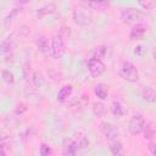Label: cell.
Returning <instances> with one entry per match:
<instances>
[{"label":"cell","mask_w":156,"mask_h":156,"mask_svg":"<svg viewBox=\"0 0 156 156\" xmlns=\"http://www.w3.org/2000/svg\"><path fill=\"white\" fill-rule=\"evenodd\" d=\"M118 73H119L122 79H124L129 83H135L139 79V72H138L136 67L132 62H128V61L122 63Z\"/></svg>","instance_id":"obj_1"},{"label":"cell","mask_w":156,"mask_h":156,"mask_svg":"<svg viewBox=\"0 0 156 156\" xmlns=\"http://www.w3.org/2000/svg\"><path fill=\"white\" fill-rule=\"evenodd\" d=\"M143 17V12L138 9L134 7H128L124 9L121 13V20L123 23L126 24H132V23H138L139 20H141Z\"/></svg>","instance_id":"obj_2"},{"label":"cell","mask_w":156,"mask_h":156,"mask_svg":"<svg viewBox=\"0 0 156 156\" xmlns=\"http://www.w3.org/2000/svg\"><path fill=\"white\" fill-rule=\"evenodd\" d=\"M72 18L79 27H87L91 23V15L83 9H76L72 13Z\"/></svg>","instance_id":"obj_3"},{"label":"cell","mask_w":156,"mask_h":156,"mask_svg":"<svg viewBox=\"0 0 156 156\" xmlns=\"http://www.w3.org/2000/svg\"><path fill=\"white\" fill-rule=\"evenodd\" d=\"M51 55L54 58H61L65 54V43H63V38L57 34L52 38L51 41V48H50Z\"/></svg>","instance_id":"obj_4"},{"label":"cell","mask_w":156,"mask_h":156,"mask_svg":"<svg viewBox=\"0 0 156 156\" xmlns=\"http://www.w3.org/2000/svg\"><path fill=\"white\" fill-rule=\"evenodd\" d=\"M99 128H100L101 133H102V134L106 136V139H107L110 143L118 140L119 133H118L117 128H116V127H115L112 123H110V122H101Z\"/></svg>","instance_id":"obj_5"},{"label":"cell","mask_w":156,"mask_h":156,"mask_svg":"<svg viewBox=\"0 0 156 156\" xmlns=\"http://www.w3.org/2000/svg\"><path fill=\"white\" fill-rule=\"evenodd\" d=\"M144 126H145V119L141 115H134L130 121H129V124H128V129L132 134L136 135V134H140L144 129Z\"/></svg>","instance_id":"obj_6"},{"label":"cell","mask_w":156,"mask_h":156,"mask_svg":"<svg viewBox=\"0 0 156 156\" xmlns=\"http://www.w3.org/2000/svg\"><path fill=\"white\" fill-rule=\"evenodd\" d=\"M88 69H89L90 74L94 77L101 76L105 72V63L98 57H91L88 61Z\"/></svg>","instance_id":"obj_7"},{"label":"cell","mask_w":156,"mask_h":156,"mask_svg":"<svg viewBox=\"0 0 156 156\" xmlns=\"http://www.w3.org/2000/svg\"><path fill=\"white\" fill-rule=\"evenodd\" d=\"M146 33V27L141 23H136L132 29H130V33H129V38L130 40H141L144 38Z\"/></svg>","instance_id":"obj_8"},{"label":"cell","mask_w":156,"mask_h":156,"mask_svg":"<svg viewBox=\"0 0 156 156\" xmlns=\"http://www.w3.org/2000/svg\"><path fill=\"white\" fill-rule=\"evenodd\" d=\"M78 149H79V145L76 139L69 138V139L65 140V143H63V154L65 155H76Z\"/></svg>","instance_id":"obj_9"},{"label":"cell","mask_w":156,"mask_h":156,"mask_svg":"<svg viewBox=\"0 0 156 156\" xmlns=\"http://www.w3.org/2000/svg\"><path fill=\"white\" fill-rule=\"evenodd\" d=\"M83 4L91 10L102 11L108 6V0H83Z\"/></svg>","instance_id":"obj_10"},{"label":"cell","mask_w":156,"mask_h":156,"mask_svg":"<svg viewBox=\"0 0 156 156\" xmlns=\"http://www.w3.org/2000/svg\"><path fill=\"white\" fill-rule=\"evenodd\" d=\"M16 45V39H15V34L9 35L7 38L4 39V41L0 44V51L1 52H10Z\"/></svg>","instance_id":"obj_11"},{"label":"cell","mask_w":156,"mask_h":156,"mask_svg":"<svg viewBox=\"0 0 156 156\" xmlns=\"http://www.w3.org/2000/svg\"><path fill=\"white\" fill-rule=\"evenodd\" d=\"M35 45H37L38 50H39L40 52H43L44 55H48V54H49V50H50V48H49V41H48V39H46L44 35H38V37H37V39H35Z\"/></svg>","instance_id":"obj_12"},{"label":"cell","mask_w":156,"mask_h":156,"mask_svg":"<svg viewBox=\"0 0 156 156\" xmlns=\"http://www.w3.org/2000/svg\"><path fill=\"white\" fill-rule=\"evenodd\" d=\"M141 98L143 100H145L146 102H151L154 104L156 101V93L155 89L152 87H144L141 90Z\"/></svg>","instance_id":"obj_13"},{"label":"cell","mask_w":156,"mask_h":156,"mask_svg":"<svg viewBox=\"0 0 156 156\" xmlns=\"http://www.w3.org/2000/svg\"><path fill=\"white\" fill-rule=\"evenodd\" d=\"M72 91H73L72 85H63V87L58 90V93H57V101H60V102L66 101V100L71 96Z\"/></svg>","instance_id":"obj_14"},{"label":"cell","mask_w":156,"mask_h":156,"mask_svg":"<svg viewBox=\"0 0 156 156\" xmlns=\"http://www.w3.org/2000/svg\"><path fill=\"white\" fill-rule=\"evenodd\" d=\"M144 138L146 140H154L155 135H156V128H155V123L150 122L146 124V127L144 126Z\"/></svg>","instance_id":"obj_15"},{"label":"cell","mask_w":156,"mask_h":156,"mask_svg":"<svg viewBox=\"0 0 156 156\" xmlns=\"http://www.w3.org/2000/svg\"><path fill=\"white\" fill-rule=\"evenodd\" d=\"M94 93H95V95H96L99 99L105 100V99L107 98V95H108V89H107V87H106L105 84H98V85L94 88Z\"/></svg>","instance_id":"obj_16"},{"label":"cell","mask_w":156,"mask_h":156,"mask_svg":"<svg viewBox=\"0 0 156 156\" xmlns=\"http://www.w3.org/2000/svg\"><path fill=\"white\" fill-rule=\"evenodd\" d=\"M111 112L115 115V116H123L126 113V108L124 106L119 102V101H113L111 104Z\"/></svg>","instance_id":"obj_17"},{"label":"cell","mask_w":156,"mask_h":156,"mask_svg":"<svg viewBox=\"0 0 156 156\" xmlns=\"http://www.w3.org/2000/svg\"><path fill=\"white\" fill-rule=\"evenodd\" d=\"M110 151L112 155L115 156H119V155H123V146L121 144L119 140H116V141H112L110 143Z\"/></svg>","instance_id":"obj_18"},{"label":"cell","mask_w":156,"mask_h":156,"mask_svg":"<svg viewBox=\"0 0 156 156\" xmlns=\"http://www.w3.org/2000/svg\"><path fill=\"white\" fill-rule=\"evenodd\" d=\"M32 80H33V84L37 87V88H41L44 85V76L41 72H34L33 76H32Z\"/></svg>","instance_id":"obj_19"},{"label":"cell","mask_w":156,"mask_h":156,"mask_svg":"<svg viewBox=\"0 0 156 156\" xmlns=\"http://www.w3.org/2000/svg\"><path fill=\"white\" fill-rule=\"evenodd\" d=\"M55 11V5H46V6H43L41 9H39L37 11V16L38 17H44L46 15H50Z\"/></svg>","instance_id":"obj_20"},{"label":"cell","mask_w":156,"mask_h":156,"mask_svg":"<svg viewBox=\"0 0 156 156\" xmlns=\"http://www.w3.org/2000/svg\"><path fill=\"white\" fill-rule=\"evenodd\" d=\"M138 2L145 10H152L156 6V0H138Z\"/></svg>","instance_id":"obj_21"},{"label":"cell","mask_w":156,"mask_h":156,"mask_svg":"<svg viewBox=\"0 0 156 156\" xmlns=\"http://www.w3.org/2000/svg\"><path fill=\"white\" fill-rule=\"evenodd\" d=\"M107 46H105V45H100V46H98L96 49H95V55H94V57H98V58H101V57H104V56H106L107 55Z\"/></svg>","instance_id":"obj_22"},{"label":"cell","mask_w":156,"mask_h":156,"mask_svg":"<svg viewBox=\"0 0 156 156\" xmlns=\"http://www.w3.org/2000/svg\"><path fill=\"white\" fill-rule=\"evenodd\" d=\"M1 76H2L4 82H6L7 84H12V83L15 82V76H13V73L10 72V71H4Z\"/></svg>","instance_id":"obj_23"},{"label":"cell","mask_w":156,"mask_h":156,"mask_svg":"<svg viewBox=\"0 0 156 156\" xmlns=\"http://www.w3.org/2000/svg\"><path fill=\"white\" fill-rule=\"evenodd\" d=\"M93 111L96 116H101L104 112H105V107L101 102H95L94 104V107H93Z\"/></svg>","instance_id":"obj_24"},{"label":"cell","mask_w":156,"mask_h":156,"mask_svg":"<svg viewBox=\"0 0 156 156\" xmlns=\"http://www.w3.org/2000/svg\"><path fill=\"white\" fill-rule=\"evenodd\" d=\"M9 143H10V135H9L6 132L0 130V144L6 145V144H9Z\"/></svg>","instance_id":"obj_25"},{"label":"cell","mask_w":156,"mask_h":156,"mask_svg":"<svg viewBox=\"0 0 156 156\" xmlns=\"http://www.w3.org/2000/svg\"><path fill=\"white\" fill-rule=\"evenodd\" d=\"M51 154V147L48 144H41L40 146V155L41 156H49Z\"/></svg>","instance_id":"obj_26"},{"label":"cell","mask_w":156,"mask_h":156,"mask_svg":"<svg viewBox=\"0 0 156 156\" xmlns=\"http://www.w3.org/2000/svg\"><path fill=\"white\" fill-rule=\"evenodd\" d=\"M26 111H27V106H26V104H23V102L17 104V106H16V108H15V112H16L17 115H22V113L26 112Z\"/></svg>","instance_id":"obj_27"},{"label":"cell","mask_w":156,"mask_h":156,"mask_svg":"<svg viewBox=\"0 0 156 156\" xmlns=\"http://www.w3.org/2000/svg\"><path fill=\"white\" fill-rule=\"evenodd\" d=\"M17 13H18V9H13V10L11 11V13H10V15L6 17V20H5V26H6V27L9 26V22L11 23V21H12V18H13V16H16Z\"/></svg>","instance_id":"obj_28"},{"label":"cell","mask_w":156,"mask_h":156,"mask_svg":"<svg viewBox=\"0 0 156 156\" xmlns=\"http://www.w3.org/2000/svg\"><path fill=\"white\" fill-rule=\"evenodd\" d=\"M18 33H20V35L26 37V35H28V34H29V28H28L27 26H21V27H20Z\"/></svg>","instance_id":"obj_29"},{"label":"cell","mask_w":156,"mask_h":156,"mask_svg":"<svg viewBox=\"0 0 156 156\" xmlns=\"http://www.w3.org/2000/svg\"><path fill=\"white\" fill-rule=\"evenodd\" d=\"M68 34H69V28H67V27H62L61 30H60V35H61V37H62V35L67 37Z\"/></svg>","instance_id":"obj_30"},{"label":"cell","mask_w":156,"mask_h":156,"mask_svg":"<svg viewBox=\"0 0 156 156\" xmlns=\"http://www.w3.org/2000/svg\"><path fill=\"white\" fill-rule=\"evenodd\" d=\"M149 150L151 152V155H155V141L154 140H149Z\"/></svg>","instance_id":"obj_31"},{"label":"cell","mask_w":156,"mask_h":156,"mask_svg":"<svg viewBox=\"0 0 156 156\" xmlns=\"http://www.w3.org/2000/svg\"><path fill=\"white\" fill-rule=\"evenodd\" d=\"M5 145H2V144H0V156H4L5 154H6V151H5Z\"/></svg>","instance_id":"obj_32"},{"label":"cell","mask_w":156,"mask_h":156,"mask_svg":"<svg viewBox=\"0 0 156 156\" xmlns=\"http://www.w3.org/2000/svg\"><path fill=\"white\" fill-rule=\"evenodd\" d=\"M141 51H143V46H136V48H135V50H134V52H135V54H138V55H140V54H141Z\"/></svg>","instance_id":"obj_33"},{"label":"cell","mask_w":156,"mask_h":156,"mask_svg":"<svg viewBox=\"0 0 156 156\" xmlns=\"http://www.w3.org/2000/svg\"><path fill=\"white\" fill-rule=\"evenodd\" d=\"M30 0H16V2L17 4H21V5H23V4H27V2H29Z\"/></svg>","instance_id":"obj_34"}]
</instances>
